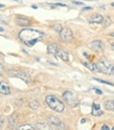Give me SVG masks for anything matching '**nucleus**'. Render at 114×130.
Segmentation results:
<instances>
[{
    "label": "nucleus",
    "instance_id": "obj_1",
    "mask_svg": "<svg viewBox=\"0 0 114 130\" xmlns=\"http://www.w3.org/2000/svg\"><path fill=\"white\" fill-rule=\"evenodd\" d=\"M18 37L24 44H26L27 46H32L41 40L43 32L34 28H24L19 32Z\"/></svg>",
    "mask_w": 114,
    "mask_h": 130
},
{
    "label": "nucleus",
    "instance_id": "obj_2",
    "mask_svg": "<svg viewBox=\"0 0 114 130\" xmlns=\"http://www.w3.org/2000/svg\"><path fill=\"white\" fill-rule=\"evenodd\" d=\"M45 101H46V104L48 105V106L56 112H63L64 109H65L64 104L58 99V98H55L54 95H47Z\"/></svg>",
    "mask_w": 114,
    "mask_h": 130
},
{
    "label": "nucleus",
    "instance_id": "obj_3",
    "mask_svg": "<svg viewBox=\"0 0 114 130\" xmlns=\"http://www.w3.org/2000/svg\"><path fill=\"white\" fill-rule=\"evenodd\" d=\"M97 68H99V71L103 72V74H106V75H112L113 69H114L112 64L106 59H102L97 63Z\"/></svg>",
    "mask_w": 114,
    "mask_h": 130
},
{
    "label": "nucleus",
    "instance_id": "obj_4",
    "mask_svg": "<svg viewBox=\"0 0 114 130\" xmlns=\"http://www.w3.org/2000/svg\"><path fill=\"white\" fill-rule=\"evenodd\" d=\"M10 76L11 77H15V78H19L22 81H24L25 83H29L30 82V77L26 71H22V70H12L10 71Z\"/></svg>",
    "mask_w": 114,
    "mask_h": 130
},
{
    "label": "nucleus",
    "instance_id": "obj_5",
    "mask_svg": "<svg viewBox=\"0 0 114 130\" xmlns=\"http://www.w3.org/2000/svg\"><path fill=\"white\" fill-rule=\"evenodd\" d=\"M63 99L68 105H70V106H72V107L77 106V105L79 104V101L77 99V96L73 94L71 91H65L63 93Z\"/></svg>",
    "mask_w": 114,
    "mask_h": 130
},
{
    "label": "nucleus",
    "instance_id": "obj_6",
    "mask_svg": "<svg viewBox=\"0 0 114 130\" xmlns=\"http://www.w3.org/2000/svg\"><path fill=\"white\" fill-rule=\"evenodd\" d=\"M60 37L64 42H69L73 38L72 30L70 28H62V30L60 31Z\"/></svg>",
    "mask_w": 114,
    "mask_h": 130
},
{
    "label": "nucleus",
    "instance_id": "obj_7",
    "mask_svg": "<svg viewBox=\"0 0 114 130\" xmlns=\"http://www.w3.org/2000/svg\"><path fill=\"white\" fill-rule=\"evenodd\" d=\"M89 48L94 52H102L104 50V44L102 41H99V40H95V41H92L88 44Z\"/></svg>",
    "mask_w": 114,
    "mask_h": 130
},
{
    "label": "nucleus",
    "instance_id": "obj_8",
    "mask_svg": "<svg viewBox=\"0 0 114 130\" xmlns=\"http://www.w3.org/2000/svg\"><path fill=\"white\" fill-rule=\"evenodd\" d=\"M88 21L90 23H96V24H100L104 22V17L100 14H93L92 16L88 18Z\"/></svg>",
    "mask_w": 114,
    "mask_h": 130
},
{
    "label": "nucleus",
    "instance_id": "obj_9",
    "mask_svg": "<svg viewBox=\"0 0 114 130\" xmlns=\"http://www.w3.org/2000/svg\"><path fill=\"white\" fill-rule=\"evenodd\" d=\"M47 122H48L49 124L53 125V126H56V127H60V126L62 125L61 120H59L58 118H55V117H52V116H50V117L47 118Z\"/></svg>",
    "mask_w": 114,
    "mask_h": 130
},
{
    "label": "nucleus",
    "instance_id": "obj_10",
    "mask_svg": "<svg viewBox=\"0 0 114 130\" xmlns=\"http://www.w3.org/2000/svg\"><path fill=\"white\" fill-rule=\"evenodd\" d=\"M47 52L50 55H56L59 52V47L55 43H51V44H49L47 46Z\"/></svg>",
    "mask_w": 114,
    "mask_h": 130
},
{
    "label": "nucleus",
    "instance_id": "obj_11",
    "mask_svg": "<svg viewBox=\"0 0 114 130\" xmlns=\"http://www.w3.org/2000/svg\"><path fill=\"white\" fill-rule=\"evenodd\" d=\"M16 23H17L19 26H24V27L29 26V24H30V22L27 19L22 18V17H18L17 19H16Z\"/></svg>",
    "mask_w": 114,
    "mask_h": 130
},
{
    "label": "nucleus",
    "instance_id": "obj_12",
    "mask_svg": "<svg viewBox=\"0 0 114 130\" xmlns=\"http://www.w3.org/2000/svg\"><path fill=\"white\" fill-rule=\"evenodd\" d=\"M58 57L60 59H62L63 61H65V62H68L69 61V55H68V53L67 52H65V51H63V50H59V52H58Z\"/></svg>",
    "mask_w": 114,
    "mask_h": 130
},
{
    "label": "nucleus",
    "instance_id": "obj_13",
    "mask_svg": "<svg viewBox=\"0 0 114 130\" xmlns=\"http://www.w3.org/2000/svg\"><path fill=\"white\" fill-rule=\"evenodd\" d=\"M84 66H86L88 69H90L93 72H97L99 71V68H97V64L95 63H91V62H83Z\"/></svg>",
    "mask_w": 114,
    "mask_h": 130
},
{
    "label": "nucleus",
    "instance_id": "obj_14",
    "mask_svg": "<svg viewBox=\"0 0 114 130\" xmlns=\"http://www.w3.org/2000/svg\"><path fill=\"white\" fill-rule=\"evenodd\" d=\"M92 115L95 117H100L103 115V111L101 110V106L99 104H93L92 106Z\"/></svg>",
    "mask_w": 114,
    "mask_h": 130
},
{
    "label": "nucleus",
    "instance_id": "obj_15",
    "mask_svg": "<svg viewBox=\"0 0 114 130\" xmlns=\"http://www.w3.org/2000/svg\"><path fill=\"white\" fill-rule=\"evenodd\" d=\"M0 93H2V94L10 93V87L4 82H0Z\"/></svg>",
    "mask_w": 114,
    "mask_h": 130
},
{
    "label": "nucleus",
    "instance_id": "obj_16",
    "mask_svg": "<svg viewBox=\"0 0 114 130\" xmlns=\"http://www.w3.org/2000/svg\"><path fill=\"white\" fill-rule=\"evenodd\" d=\"M104 107L105 109H107L109 111L114 110V100H107L104 103Z\"/></svg>",
    "mask_w": 114,
    "mask_h": 130
},
{
    "label": "nucleus",
    "instance_id": "obj_17",
    "mask_svg": "<svg viewBox=\"0 0 114 130\" xmlns=\"http://www.w3.org/2000/svg\"><path fill=\"white\" fill-rule=\"evenodd\" d=\"M29 107H30L31 109H37V108L39 107V104H38V102H36V101H31V102H29Z\"/></svg>",
    "mask_w": 114,
    "mask_h": 130
},
{
    "label": "nucleus",
    "instance_id": "obj_18",
    "mask_svg": "<svg viewBox=\"0 0 114 130\" xmlns=\"http://www.w3.org/2000/svg\"><path fill=\"white\" fill-rule=\"evenodd\" d=\"M19 129H29V130H34V127L32 126H29V125H23V126H20Z\"/></svg>",
    "mask_w": 114,
    "mask_h": 130
},
{
    "label": "nucleus",
    "instance_id": "obj_19",
    "mask_svg": "<svg viewBox=\"0 0 114 130\" xmlns=\"http://www.w3.org/2000/svg\"><path fill=\"white\" fill-rule=\"evenodd\" d=\"M36 127H37V128H42V129H49V127H48L46 124H41V123L38 124Z\"/></svg>",
    "mask_w": 114,
    "mask_h": 130
},
{
    "label": "nucleus",
    "instance_id": "obj_20",
    "mask_svg": "<svg viewBox=\"0 0 114 130\" xmlns=\"http://www.w3.org/2000/svg\"><path fill=\"white\" fill-rule=\"evenodd\" d=\"M95 81H97V82H100V83H104V84H107V85H111V86H113V84L112 83H109V82H106V81H102V80H100V79H94Z\"/></svg>",
    "mask_w": 114,
    "mask_h": 130
},
{
    "label": "nucleus",
    "instance_id": "obj_21",
    "mask_svg": "<svg viewBox=\"0 0 114 130\" xmlns=\"http://www.w3.org/2000/svg\"><path fill=\"white\" fill-rule=\"evenodd\" d=\"M4 74V67L1 65V63H0V76H2Z\"/></svg>",
    "mask_w": 114,
    "mask_h": 130
},
{
    "label": "nucleus",
    "instance_id": "obj_22",
    "mask_svg": "<svg viewBox=\"0 0 114 130\" xmlns=\"http://www.w3.org/2000/svg\"><path fill=\"white\" fill-rule=\"evenodd\" d=\"M54 28H55V30L58 31V32H60L61 30H62V27L61 26H59V25H56V26H54Z\"/></svg>",
    "mask_w": 114,
    "mask_h": 130
},
{
    "label": "nucleus",
    "instance_id": "obj_23",
    "mask_svg": "<svg viewBox=\"0 0 114 130\" xmlns=\"http://www.w3.org/2000/svg\"><path fill=\"white\" fill-rule=\"evenodd\" d=\"M94 90H95V92H96L97 94H102V93H103V91L100 90V89H97V88H94Z\"/></svg>",
    "mask_w": 114,
    "mask_h": 130
},
{
    "label": "nucleus",
    "instance_id": "obj_24",
    "mask_svg": "<svg viewBox=\"0 0 114 130\" xmlns=\"http://www.w3.org/2000/svg\"><path fill=\"white\" fill-rule=\"evenodd\" d=\"M72 3L73 4H77V5H82L83 4L82 2H80V1H72Z\"/></svg>",
    "mask_w": 114,
    "mask_h": 130
},
{
    "label": "nucleus",
    "instance_id": "obj_25",
    "mask_svg": "<svg viewBox=\"0 0 114 130\" xmlns=\"http://www.w3.org/2000/svg\"><path fill=\"white\" fill-rule=\"evenodd\" d=\"M92 10V7H84V9L82 10L83 12H85V11H91Z\"/></svg>",
    "mask_w": 114,
    "mask_h": 130
},
{
    "label": "nucleus",
    "instance_id": "obj_26",
    "mask_svg": "<svg viewBox=\"0 0 114 130\" xmlns=\"http://www.w3.org/2000/svg\"><path fill=\"white\" fill-rule=\"evenodd\" d=\"M54 5H56V6H66V4H63V3H55Z\"/></svg>",
    "mask_w": 114,
    "mask_h": 130
},
{
    "label": "nucleus",
    "instance_id": "obj_27",
    "mask_svg": "<svg viewBox=\"0 0 114 130\" xmlns=\"http://www.w3.org/2000/svg\"><path fill=\"white\" fill-rule=\"evenodd\" d=\"M2 123H3V119L0 118V126H2Z\"/></svg>",
    "mask_w": 114,
    "mask_h": 130
},
{
    "label": "nucleus",
    "instance_id": "obj_28",
    "mask_svg": "<svg viewBox=\"0 0 114 130\" xmlns=\"http://www.w3.org/2000/svg\"><path fill=\"white\" fill-rule=\"evenodd\" d=\"M102 128H103V129H109V127H108V126H106V125H104Z\"/></svg>",
    "mask_w": 114,
    "mask_h": 130
},
{
    "label": "nucleus",
    "instance_id": "obj_29",
    "mask_svg": "<svg viewBox=\"0 0 114 130\" xmlns=\"http://www.w3.org/2000/svg\"><path fill=\"white\" fill-rule=\"evenodd\" d=\"M111 48H112V50L114 51V43H112V44H111Z\"/></svg>",
    "mask_w": 114,
    "mask_h": 130
},
{
    "label": "nucleus",
    "instance_id": "obj_30",
    "mask_svg": "<svg viewBox=\"0 0 114 130\" xmlns=\"http://www.w3.org/2000/svg\"><path fill=\"white\" fill-rule=\"evenodd\" d=\"M84 1H94V0H84Z\"/></svg>",
    "mask_w": 114,
    "mask_h": 130
},
{
    "label": "nucleus",
    "instance_id": "obj_31",
    "mask_svg": "<svg viewBox=\"0 0 114 130\" xmlns=\"http://www.w3.org/2000/svg\"><path fill=\"white\" fill-rule=\"evenodd\" d=\"M0 7H4V4H0Z\"/></svg>",
    "mask_w": 114,
    "mask_h": 130
},
{
    "label": "nucleus",
    "instance_id": "obj_32",
    "mask_svg": "<svg viewBox=\"0 0 114 130\" xmlns=\"http://www.w3.org/2000/svg\"><path fill=\"white\" fill-rule=\"evenodd\" d=\"M0 31H3V28L2 27H0Z\"/></svg>",
    "mask_w": 114,
    "mask_h": 130
},
{
    "label": "nucleus",
    "instance_id": "obj_33",
    "mask_svg": "<svg viewBox=\"0 0 114 130\" xmlns=\"http://www.w3.org/2000/svg\"><path fill=\"white\" fill-rule=\"evenodd\" d=\"M112 37H114V32H113V34H112Z\"/></svg>",
    "mask_w": 114,
    "mask_h": 130
},
{
    "label": "nucleus",
    "instance_id": "obj_34",
    "mask_svg": "<svg viewBox=\"0 0 114 130\" xmlns=\"http://www.w3.org/2000/svg\"><path fill=\"white\" fill-rule=\"evenodd\" d=\"M112 6H114V2H113V3H112Z\"/></svg>",
    "mask_w": 114,
    "mask_h": 130
}]
</instances>
